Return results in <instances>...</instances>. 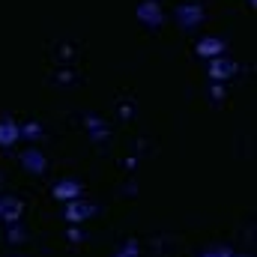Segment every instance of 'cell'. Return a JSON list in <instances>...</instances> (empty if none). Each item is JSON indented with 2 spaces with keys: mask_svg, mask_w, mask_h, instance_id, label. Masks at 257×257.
I'll use <instances>...</instances> for the list:
<instances>
[{
  "mask_svg": "<svg viewBox=\"0 0 257 257\" xmlns=\"http://www.w3.org/2000/svg\"><path fill=\"white\" fill-rule=\"evenodd\" d=\"M203 257H233L230 251H206Z\"/></svg>",
  "mask_w": 257,
  "mask_h": 257,
  "instance_id": "2",
  "label": "cell"
},
{
  "mask_svg": "<svg viewBox=\"0 0 257 257\" xmlns=\"http://www.w3.org/2000/svg\"><path fill=\"white\" fill-rule=\"evenodd\" d=\"M81 192L75 183H63V186H57V197H75V194Z\"/></svg>",
  "mask_w": 257,
  "mask_h": 257,
  "instance_id": "1",
  "label": "cell"
}]
</instances>
